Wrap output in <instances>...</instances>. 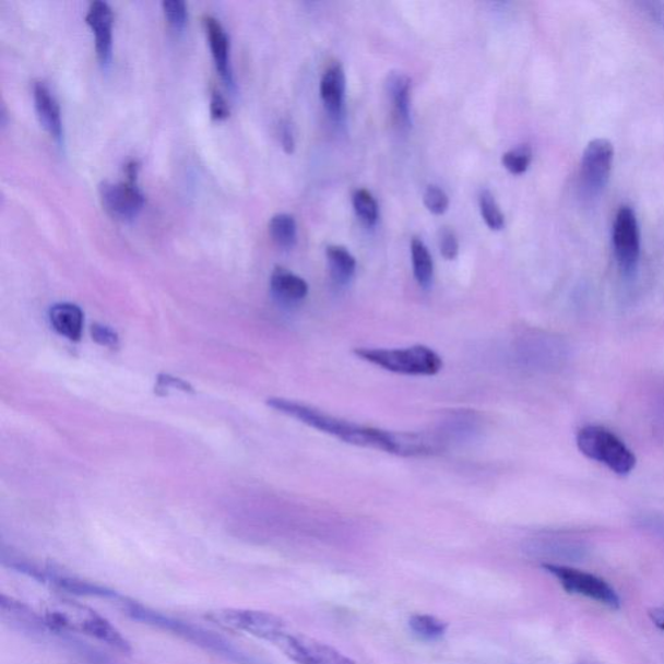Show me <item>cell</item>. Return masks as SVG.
<instances>
[{
	"mask_svg": "<svg viewBox=\"0 0 664 664\" xmlns=\"http://www.w3.org/2000/svg\"><path fill=\"white\" fill-rule=\"evenodd\" d=\"M266 404L272 410L295 418L315 430L334 436L347 444L377 449L386 453L403 456L428 455L440 451V441L425 434H405L380 430L363 426L347 419L334 417L317 407L297 401L270 398Z\"/></svg>",
	"mask_w": 664,
	"mask_h": 664,
	"instance_id": "1",
	"label": "cell"
},
{
	"mask_svg": "<svg viewBox=\"0 0 664 664\" xmlns=\"http://www.w3.org/2000/svg\"><path fill=\"white\" fill-rule=\"evenodd\" d=\"M44 621L55 633L73 632L88 636L117 652H131L130 642L123 638L119 629L110 625L106 618L79 602L69 600H52L45 607Z\"/></svg>",
	"mask_w": 664,
	"mask_h": 664,
	"instance_id": "2",
	"label": "cell"
},
{
	"mask_svg": "<svg viewBox=\"0 0 664 664\" xmlns=\"http://www.w3.org/2000/svg\"><path fill=\"white\" fill-rule=\"evenodd\" d=\"M121 608L131 619L181 636L182 639L195 643L198 647L211 650V652L224 655L227 660L244 664H252V660L244 652H240V650L233 647L232 642L220 638L217 635L208 632L203 628L173 619L168 617V615L151 610V608L138 604V602L134 601L121 600Z\"/></svg>",
	"mask_w": 664,
	"mask_h": 664,
	"instance_id": "3",
	"label": "cell"
},
{
	"mask_svg": "<svg viewBox=\"0 0 664 664\" xmlns=\"http://www.w3.org/2000/svg\"><path fill=\"white\" fill-rule=\"evenodd\" d=\"M355 355L387 371L411 377H434L444 365L438 353L420 344L405 349L358 348Z\"/></svg>",
	"mask_w": 664,
	"mask_h": 664,
	"instance_id": "4",
	"label": "cell"
},
{
	"mask_svg": "<svg viewBox=\"0 0 664 664\" xmlns=\"http://www.w3.org/2000/svg\"><path fill=\"white\" fill-rule=\"evenodd\" d=\"M579 451L588 459L625 476L636 467V455L617 435L602 426H585L577 436Z\"/></svg>",
	"mask_w": 664,
	"mask_h": 664,
	"instance_id": "5",
	"label": "cell"
},
{
	"mask_svg": "<svg viewBox=\"0 0 664 664\" xmlns=\"http://www.w3.org/2000/svg\"><path fill=\"white\" fill-rule=\"evenodd\" d=\"M7 565L13 570L36 579L42 584L51 586L54 590L74 594V596L120 598L119 594L108 590V588L90 583V581L64 572L52 565H40L33 562L31 559L17 557H12Z\"/></svg>",
	"mask_w": 664,
	"mask_h": 664,
	"instance_id": "6",
	"label": "cell"
},
{
	"mask_svg": "<svg viewBox=\"0 0 664 664\" xmlns=\"http://www.w3.org/2000/svg\"><path fill=\"white\" fill-rule=\"evenodd\" d=\"M208 620L230 631L244 632L270 643L276 642L288 631L286 622L272 613L245 610V608H220L205 615Z\"/></svg>",
	"mask_w": 664,
	"mask_h": 664,
	"instance_id": "7",
	"label": "cell"
},
{
	"mask_svg": "<svg viewBox=\"0 0 664 664\" xmlns=\"http://www.w3.org/2000/svg\"><path fill=\"white\" fill-rule=\"evenodd\" d=\"M543 569L552 573L567 593L596 601L612 610L620 607V598L614 588L593 573L553 564H544Z\"/></svg>",
	"mask_w": 664,
	"mask_h": 664,
	"instance_id": "8",
	"label": "cell"
},
{
	"mask_svg": "<svg viewBox=\"0 0 664 664\" xmlns=\"http://www.w3.org/2000/svg\"><path fill=\"white\" fill-rule=\"evenodd\" d=\"M614 161V147L607 140H594L586 145L580 165V187L586 197L593 198L604 191Z\"/></svg>",
	"mask_w": 664,
	"mask_h": 664,
	"instance_id": "9",
	"label": "cell"
},
{
	"mask_svg": "<svg viewBox=\"0 0 664 664\" xmlns=\"http://www.w3.org/2000/svg\"><path fill=\"white\" fill-rule=\"evenodd\" d=\"M274 647L297 664H357L328 643L289 631L283 633Z\"/></svg>",
	"mask_w": 664,
	"mask_h": 664,
	"instance_id": "10",
	"label": "cell"
},
{
	"mask_svg": "<svg viewBox=\"0 0 664 664\" xmlns=\"http://www.w3.org/2000/svg\"><path fill=\"white\" fill-rule=\"evenodd\" d=\"M613 248L621 272L632 274L641 252L640 227L631 206H621L613 225Z\"/></svg>",
	"mask_w": 664,
	"mask_h": 664,
	"instance_id": "11",
	"label": "cell"
},
{
	"mask_svg": "<svg viewBox=\"0 0 664 664\" xmlns=\"http://www.w3.org/2000/svg\"><path fill=\"white\" fill-rule=\"evenodd\" d=\"M104 210L117 220L138 216L144 205V197L134 182H104L99 187Z\"/></svg>",
	"mask_w": 664,
	"mask_h": 664,
	"instance_id": "12",
	"label": "cell"
},
{
	"mask_svg": "<svg viewBox=\"0 0 664 664\" xmlns=\"http://www.w3.org/2000/svg\"><path fill=\"white\" fill-rule=\"evenodd\" d=\"M86 23L95 34L96 54L103 64H108L112 58V25L114 13L110 7L102 0H95L88 7Z\"/></svg>",
	"mask_w": 664,
	"mask_h": 664,
	"instance_id": "13",
	"label": "cell"
},
{
	"mask_svg": "<svg viewBox=\"0 0 664 664\" xmlns=\"http://www.w3.org/2000/svg\"><path fill=\"white\" fill-rule=\"evenodd\" d=\"M204 26L210 40L211 51L214 62H216L217 71L228 85H233V73L230 68V40L224 26L221 25L217 19L213 16L204 17Z\"/></svg>",
	"mask_w": 664,
	"mask_h": 664,
	"instance_id": "14",
	"label": "cell"
},
{
	"mask_svg": "<svg viewBox=\"0 0 664 664\" xmlns=\"http://www.w3.org/2000/svg\"><path fill=\"white\" fill-rule=\"evenodd\" d=\"M270 288L276 299L285 304L300 303L309 293L308 283L301 276L282 266L273 270L272 276H270Z\"/></svg>",
	"mask_w": 664,
	"mask_h": 664,
	"instance_id": "15",
	"label": "cell"
},
{
	"mask_svg": "<svg viewBox=\"0 0 664 664\" xmlns=\"http://www.w3.org/2000/svg\"><path fill=\"white\" fill-rule=\"evenodd\" d=\"M34 103H36L40 123L55 140L60 141L62 137L60 107L50 88L44 82H36V85H34Z\"/></svg>",
	"mask_w": 664,
	"mask_h": 664,
	"instance_id": "16",
	"label": "cell"
},
{
	"mask_svg": "<svg viewBox=\"0 0 664 664\" xmlns=\"http://www.w3.org/2000/svg\"><path fill=\"white\" fill-rule=\"evenodd\" d=\"M50 322L59 335L72 342L81 341L83 323V311L75 304L60 303L50 309Z\"/></svg>",
	"mask_w": 664,
	"mask_h": 664,
	"instance_id": "17",
	"label": "cell"
},
{
	"mask_svg": "<svg viewBox=\"0 0 664 664\" xmlns=\"http://www.w3.org/2000/svg\"><path fill=\"white\" fill-rule=\"evenodd\" d=\"M387 92L392 103L394 119L401 128H410L411 120V80L405 74L392 73L387 81Z\"/></svg>",
	"mask_w": 664,
	"mask_h": 664,
	"instance_id": "18",
	"label": "cell"
},
{
	"mask_svg": "<svg viewBox=\"0 0 664 664\" xmlns=\"http://www.w3.org/2000/svg\"><path fill=\"white\" fill-rule=\"evenodd\" d=\"M345 93V75L343 67L335 62L321 80V98L331 116L342 114Z\"/></svg>",
	"mask_w": 664,
	"mask_h": 664,
	"instance_id": "19",
	"label": "cell"
},
{
	"mask_svg": "<svg viewBox=\"0 0 664 664\" xmlns=\"http://www.w3.org/2000/svg\"><path fill=\"white\" fill-rule=\"evenodd\" d=\"M327 256L331 278L337 285H347L355 275L357 262L347 248L342 246H329Z\"/></svg>",
	"mask_w": 664,
	"mask_h": 664,
	"instance_id": "20",
	"label": "cell"
},
{
	"mask_svg": "<svg viewBox=\"0 0 664 664\" xmlns=\"http://www.w3.org/2000/svg\"><path fill=\"white\" fill-rule=\"evenodd\" d=\"M0 612H2L3 619L16 622L21 626V629H29V631L36 632L40 628H47L44 618L37 617L29 608L15 600L5 597L4 594L0 597Z\"/></svg>",
	"mask_w": 664,
	"mask_h": 664,
	"instance_id": "21",
	"label": "cell"
},
{
	"mask_svg": "<svg viewBox=\"0 0 664 664\" xmlns=\"http://www.w3.org/2000/svg\"><path fill=\"white\" fill-rule=\"evenodd\" d=\"M412 261L414 276L419 286L430 287L434 280V261L428 248L419 238L412 240Z\"/></svg>",
	"mask_w": 664,
	"mask_h": 664,
	"instance_id": "22",
	"label": "cell"
},
{
	"mask_svg": "<svg viewBox=\"0 0 664 664\" xmlns=\"http://www.w3.org/2000/svg\"><path fill=\"white\" fill-rule=\"evenodd\" d=\"M411 631L424 641H438L444 638L448 629L446 621L427 614H415L410 620Z\"/></svg>",
	"mask_w": 664,
	"mask_h": 664,
	"instance_id": "23",
	"label": "cell"
},
{
	"mask_svg": "<svg viewBox=\"0 0 664 664\" xmlns=\"http://www.w3.org/2000/svg\"><path fill=\"white\" fill-rule=\"evenodd\" d=\"M270 237L282 248H290L296 244L297 227L296 221L290 214L280 213L270 220Z\"/></svg>",
	"mask_w": 664,
	"mask_h": 664,
	"instance_id": "24",
	"label": "cell"
},
{
	"mask_svg": "<svg viewBox=\"0 0 664 664\" xmlns=\"http://www.w3.org/2000/svg\"><path fill=\"white\" fill-rule=\"evenodd\" d=\"M353 206H355L358 218L365 225L372 226L377 224L379 217L378 203L368 190L361 189L353 193Z\"/></svg>",
	"mask_w": 664,
	"mask_h": 664,
	"instance_id": "25",
	"label": "cell"
},
{
	"mask_svg": "<svg viewBox=\"0 0 664 664\" xmlns=\"http://www.w3.org/2000/svg\"><path fill=\"white\" fill-rule=\"evenodd\" d=\"M479 206L484 223L490 228V230H501L505 226V217L498 206L495 197L488 190H484L479 197Z\"/></svg>",
	"mask_w": 664,
	"mask_h": 664,
	"instance_id": "26",
	"label": "cell"
},
{
	"mask_svg": "<svg viewBox=\"0 0 664 664\" xmlns=\"http://www.w3.org/2000/svg\"><path fill=\"white\" fill-rule=\"evenodd\" d=\"M532 162V150L527 144L510 150L502 155V165L511 175H523L527 171Z\"/></svg>",
	"mask_w": 664,
	"mask_h": 664,
	"instance_id": "27",
	"label": "cell"
},
{
	"mask_svg": "<svg viewBox=\"0 0 664 664\" xmlns=\"http://www.w3.org/2000/svg\"><path fill=\"white\" fill-rule=\"evenodd\" d=\"M424 202L428 211L434 214L446 213L449 206V198L444 190L438 186H428L425 191Z\"/></svg>",
	"mask_w": 664,
	"mask_h": 664,
	"instance_id": "28",
	"label": "cell"
},
{
	"mask_svg": "<svg viewBox=\"0 0 664 664\" xmlns=\"http://www.w3.org/2000/svg\"><path fill=\"white\" fill-rule=\"evenodd\" d=\"M170 390H179L189 393L195 392L193 391V387L190 383L185 382L183 379L169 376V374H161V376L157 377L155 392L158 396H165Z\"/></svg>",
	"mask_w": 664,
	"mask_h": 664,
	"instance_id": "29",
	"label": "cell"
},
{
	"mask_svg": "<svg viewBox=\"0 0 664 664\" xmlns=\"http://www.w3.org/2000/svg\"><path fill=\"white\" fill-rule=\"evenodd\" d=\"M93 341L102 345V347L116 349L119 348L120 337L117 332L106 324L94 323L92 327Z\"/></svg>",
	"mask_w": 664,
	"mask_h": 664,
	"instance_id": "30",
	"label": "cell"
},
{
	"mask_svg": "<svg viewBox=\"0 0 664 664\" xmlns=\"http://www.w3.org/2000/svg\"><path fill=\"white\" fill-rule=\"evenodd\" d=\"M163 10L173 26L181 27L187 20V5L183 0H165Z\"/></svg>",
	"mask_w": 664,
	"mask_h": 664,
	"instance_id": "31",
	"label": "cell"
},
{
	"mask_svg": "<svg viewBox=\"0 0 664 664\" xmlns=\"http://www.w3.org/2000/svg\"><path fill=\"white\" fill-rule=\"evenodd\" d=\"M459 240H456L454 232L451 228H442L440 232V252L442 258L454 260L459 256Z\"/></svg>",
	"mask_w": 664,
	"mask_h": 664,
	"instance_id": "32",
	"label": "cell"
},
{
	"mask_svg": "<svg viewBox=\"0 0 664 664\" xmlns=\"http://www.w3.org/2000/svg\"><path fill=\"white\" fill-rule=\"evenodd\" d=\"M211 116L213 120H225L230 116V108L223 94L213 92L211 96Z\"/></svg>",
	"mask_w": 664,
	"mask_h": 664,
	"instance_id": "33",
	"label": "cell"
},
{
	"mask_svg": "<svg viewBox=\"0 0 664 664\" xmlns=\"http://www.w3.org/2000/svg\"><path fill=\"white\" fill-rule=\"evenodd\" d=\"M280 134H281V143L283 145V149H285L287 154H293V152L295 150V140H294L293 129H290L288 122L283 121L281 123Z\"/></svg>",
	"mask_w": 664,
	"mask_h": 664,
	"instance_id": "34",
	"label": "cell"
},
{
	"mask_svg": "<svg viewBox=\"0 0 664 664\" xmlns=\"http://www.w3.org/2000/svg\"><path fill=\"white\" fill-rule=\"evenodd\" d=\"M141 164L137 161H131L124 165V176L127 181L137 183L138 173H140Z\"/></svg>",
	"mask_w": 664,
	"mask_h": 664,
	"instance_id": "35",
	"label": "cell"
},
{
	"mask_svg": "<svg viewBox=\"0 0 664 664\" xmlns=\"http://www.w3.org/2000/svg\"><path fill=\"white\" fill-rule=\"evenodd\" d=\"M649 617L656 627L664 631V608H653L649 612Z\"/></svg>",
	"mask_w": 664,
	"mask_h": 664,
	"instance_id": "36",
	"label": "cell"
}]
</instances>
